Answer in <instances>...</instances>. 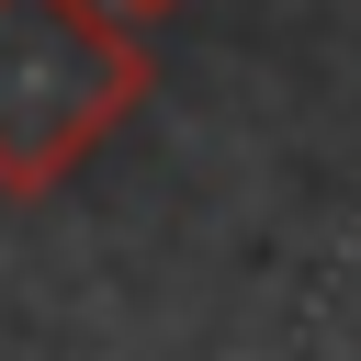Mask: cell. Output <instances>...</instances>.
Wrapping results in <instances>:
<instances>
[{
    "mask_svg": "<svg viewBox=\"0 0 361 361\" xmlns=\"http://www.w3.org/2000/svg\"><path fill=\"white\" fill-rule=\"evenodd\" d=\"M113 11H124V23H158V11H180V0H113Z\"/></svg>",
    "mask_w": 361,
    "mask_h": 361,
    "instance_id": "7a4b0ae2",
    "label": "cell"
},
{
    "mask_svg": "<svg viewBox=\"0 0 361 361\" xmlns=\"http://www.w3.org/2000/svg\"><path fill=\"white\" fill-rule=\"evenodd\" d=\"M158 90L147 34L113 0H0V192L45 203Z\"/></svg>",
    "mask_w": 361,
    "mask_h": 361,
    "instance_id": "6da1fadb",
    "label": "cell"
}]
</instances>
